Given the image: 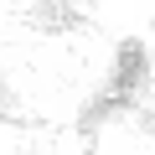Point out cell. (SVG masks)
Returning a JSON list of instances; mask_svg holds the SVG:
<instances>
[{
	"label": "cell",
	"mask_w": 155,
	"mask_h": 155,
	"mask_svg": "<svg viewBox=\"0 0 155 155\" xmlns=\"http://www.w3.org/2000/svg\"><path fill=\"white\" fill-rule=\"evenodd\" d=\"M145 83H150V52H145V41H119L114 47V72H109V83L104 88H114V93H124L129 104L145 93Z\"/></svg>",
	"instance_id": "6da1fadb"
},
{
	"label": "cell",
	"mask_w": 155,
	"mask_h": 155,
	"mask_svg": "<svg viewBox=\"0 0 155 155\" xmlns=\"http://www.w3.org/2000/svg\"><path fill=\"white\" fill-rule=\"evenodd\" d=\"M26 11H31V26L47 31V36L78 26V5H72V0H26Z\"/></svg>",
	"instance_id": "7a4b0ae2"
},
{
	"label": "cell",
	"mask_w": 155,
	"mask_h": 155,
	"mask_svg": "<svg viewBox=\"0 0 155 155\" xmlns=\"http://www.w3.org/2000/svg\"><path fill=\"white\" fill-rule=\"evenodd\" d=\"M11 114V98H5V78H0V119Z\"/></svg>",
	"instance_id": "3957f363"
}]
</instances>
